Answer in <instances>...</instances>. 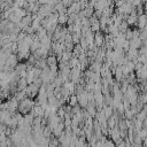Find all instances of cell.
<instances>
[{
  "instance_id": "obj_6",
  "label": "cell",
  "mask_w": 147,
  "mask_h": 147,
  "mask_svg": "<svg viewBox=\"0 0 147 147\" xmlns=\"http://www.w3.org/2000/svg\"><path fill=\"white\" fill-rule=\"evenodd\" d=\"M118 29H119V31H121V32H123V33H125V32H126V30L129 29V23L126 22V20H123V21H122V23L119 24Z\"/></svg>"
},
{
  "instance_id": "obj_3",
  "label": "cell",
  "mask_w": 147,
  "mask_h": 147,
  "mask_svg": "<svg viewBox=\"0 0 147 147\" xmlns=\"http://www.w3.org/2000/svg\"><path fill=\"white\" fill-rule=\"evenodd\" d=\"M137 25H138V29L139 30H142L147 25V14L146 13H144V14H141V15L138 16Z\"/></svg>"
},
{
  "instance_id": "obj_1",
  "label": "cell",
  "mask_w": 147,
  "mask_h": 147,
  "mask_svg": "<svg viewBox=\"0 0 147 147\" xmlns=\"http://www.w3.org/2000/svg\"><path fill=\"white\" fill-rule=\"evenodd\" d=\"M52 11H53V6H51L49 3H44V5H40L38 14L44 16V17H47Z\"/></svg>"
},
{
  "instance_id": "obj_5",
  "label": "cell",
  "mask_w": 147,
  "mask_h": 147,
  "mask_svg": "<svg viewBox=\"0 0 147 147\" xmlns=\"http://www.w3.org/2000/svg\"><path fill=\"white\" fill-rule=\"evenodd\" d=\"M46 63H47L48 67L54 65V64H57V59H56V56H55V55H48V56L46 57Z\"/></svg>"
},
{
  "instance_id": "obj_9",
  "label": "cell",
  "mask_w": 147,
  "mask_h": 147,
  "mask_svg": "<svg viewBox=\"0 0 147 147\" xmlns=\"http://www.w3.org/2000/svg\"><path fill=\"white\" fill-rule=\"evenodd\" d=\"M142 145H146V146H147V136L142 139Z\"/></svg>"
},
{
  "instance_id": "obj_10",
  "label": "cell",
  "mask_w": 147,
  "mask_h": 147,
  "mask_svg": "<svg viewBox=\"0 0 147 147\" xmlns=\"http://www.w3.org/2000/svg\"><path fill=\"white\" fill-rule=\"evenodd\" d=\"M1 111H2V109H0V116H1Z\"/></svg>"
},
{
  "instance_id": "obj_2",
  "label": "cell",
  "mask_w": 147,
  "mask_h": 147,
  "mask_svg": "<svg viewBox=\"0 0 147 147\" xmlns=\"http://www.w3.org/2000/svg\"><path fill=\"white\" fill-rule=\"evenodd\" d=\"M103 44H105V34H103V32L100 31V30L94 32V45L98 46V47H101V46H103Z\"/></svg>"
},
{
  "instance_id": "obj_8",
  "label": "cell",
  "mask_w": 147,
  "mask_h": 147,
  "mask_svg": "<svg viewBox=\"0 0 147 147\" xmlns=\"http://www.w3.org/2000/svg\"><path fill=\"white\" fill-rule=\"evenodd\" d=\"M131 3H132V5L134 6V7H137L138 5H140V3H142V1H141V0H133V1L131 2Z\"/></svg>"
},
{
  "instance_id": "obj_4",
  "label": "cell",
  "mask_w": 147,
  "mask_h": 147,
  "mask_svg": "<svg viewBox=\"0 0 147 147\" xmlns=\"http://www.w3.org/2000/svg\"><path fill=\"white\" fill-rule=\"evenodd\" d=\"M68 14L67 13H64V14H60L59 15V18H57V23L59 24H61V25H64V24H67L68 23Z\"/></svg>"
},
{
  "instance_id": "obj_7",
  "label": "cell",
  "mask_w": 147,
  "mask_h": 147,
  "mask_svg": "<svg viewBox=\"0 0 147 147\" xmlns=\"http://www.w3.org/2000/svg\"><path fill=\"white\" fill-rule=\"evenodd\" d=\"M68 101H69V105L70 106H76V105H78V100H77V95L74 93V94H70V96H69V99H68Z\"/></svg>"
}]
</instances>
